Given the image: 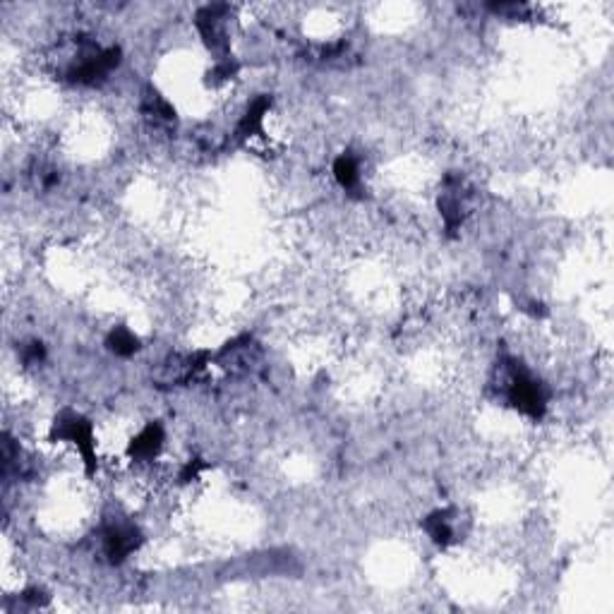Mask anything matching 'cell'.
<instances>
[{
  "instance_id": "cell-1",
  "label": "cell",
  "mask_w": 614,
  "mask_h": 614,
  "mask_svg": "<svg viewBox=\"0 0 614 614\" xmlns=\"http://www.w3.org/2000/svg\"><path fill=\"white\" fill-rule=\"evenodd\" d=\"M108 346L115 355H132L137 350V338H134L127 329H113L108 338Z\"/></svg>"
}]
</instances>
